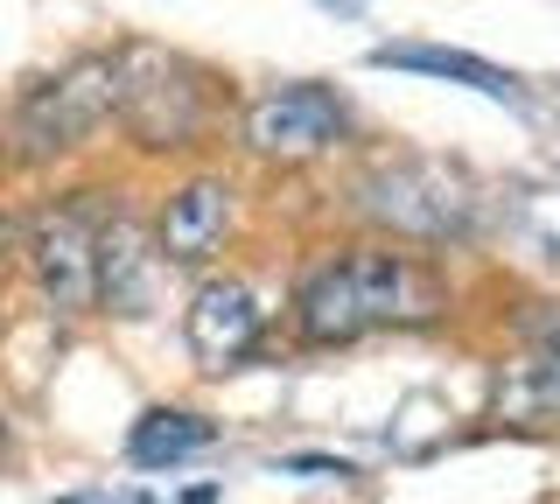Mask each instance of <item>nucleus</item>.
<instances>
[{
  "label": "nucleus",
  "instance_id": "nucleus-10",
  "mask_svg": "<svg viewBox=\"0 0 560 504\" xmlns=\"http://www.w3.org/2000/svg\"><path fill=\"white\" fill-rule=\"evenodd\" d=\"M372 71H420V78H442V84H469L483 98H504V106H525L512 71H498L483 57H463V49H434V43H378Z\"/></svg>",
  "mask_w": 560,
  "mask_h": 504
},
{
  "label": "nucleus",
  "instance_id": "nucleus-7",
  "mask_svg": "<svg viewBox=\"0 0 560 504\" xmlns=\"http://www.w3.org/2000/svg\"><path fill=\"white\" fill-rule=\"evenodd\" d=\"M189 351H197L210 372H224V364H238L245 351L259 343V329H267V308H259V294L245 281H203L189 294Z\"/></svg>",
  "mask_w": 560,
  "mask_h": 504
},
{
  "label": "nucleus",
  "instance_id": "nucleus-1",
  "mask_svg": "<svg viewBox=\"0 0 560 504\" xmlns=\"http://www.w3.org/2000/svg\"><path fill=\"white\" fill-rule=\"evenodd\" d=\"M434 308H442V294H434L428 273L407 253L372 246L308 273L302 294H294V329H302V343H358L364 329L385 323H428Z\"/></svg>",
  "mask_w": 560,
  "mask_h": 504
},
{
  "label": "nucleus",
  "instance_id": "nucleus-4",
  "mask_svg": "<svg viewBox=\"0 0 560 504\" xmlns=\"http://www.w3.org/2000/svg\"><path fill=\"white\" fill-rule=\"evenodd\" d=\"M358 203L378 224H393L399 238H448V232L469 224L463 183H455L448 168H434V162H393V168H378V176H364Z\"/></svg>",
  "mask_w": 560,
  "mask_h": 504
},
{
  "label": "nucleus",
  "instance_id": "nucleus-2",
  "mask_svg": "<svg viewBox=\"0 0 560 504\" xmlns=\"http://www.w3.org/2000/svg\"><path fill=\"white\" fill-rule=\"evenodd\" d=\"M113 113L133 127L140 148H189L210 119V98L183 57L133 43L113 57Z\"/></svg>",
  "mask_w": 560,
  "mask_h": 504
},
{
  "label": "nucleus",
  "instance_id": "nucleus-6",
  "mask_svg": "<svg viewBox=\"0 0 560 504\" xmlns=\"http://www.w3.org/2000/svg\"><path fill=\"white\" fill-rule=\"evenodd\" d=\"M92 238H98V224L78 203L35 218V232H28V273L57 316H84L92 308Z\"/></svg>",
  "mask_w": 560,
  "mask_h": 504
},
{
  "label": "nucleus",
  "instance_id": "nucleus-11",
  "mask_svg": "<svg viewBox=\"0 0 560 504\" xmlns=\"http://www.w3.org/2000/svg\"><path fill=\"white\" fill-rule=\"evenodd\" d=\"M197 448H210V421H197V413H183V407L140 413L133 434H127V456H133L140 469H168V462L197 456Z\"/></svg>",
  "mask_w": 560,
  "mask_h": 504
},
{
  "label": "nucleus",
  "instance_id": "nucleus-12",
  "mask_svg": "<svg viewBox=\"0 0 560 504\" xmlns=\"http://www.w3.org/2000/svg\"><path fill=\"white\" fill-rule=\"evenodd\" d=\"M0 442H8V413H0Z\"/></svg>",
  "mask_w": 560,
  "mask_h": 504
},
{
  "label": "nucleus",
  "instance_id": "nucleus-3",
  "mask_svg": "<svg viewBox=\"0 0 560 504\" xmlns=\"http://www.w3.org/2000/svg\"><path fill=\"white\" fill-rule=\"evenodd\" d=\"M113 119V57H84L70 71L43 78L14 113V154L22 162H49V154L84 148Z\"/></svg>",
  "mask_w": 560,
  "mask_h": 504
},
{
  "label": "nucleus",
  "instance_id": "nucleus-9",
  "mask_svg": "<svg viewBox=\"0 0 560 504\" xmlns=\"http://www.w3.org/2000/svg\"><path fill=\"white\" fill-rule=\"evenodd\" d=\"M154 259L148 238H140L133 218H105L92 238V302L119 308V316H140L148 308V281H154Z\"/></svg>",
  "mask_w": 560,
  "mask_h": 504
},
{
  "label": "nucleus",
  "instance_id": "nucleus-13",
  "mask_svg": "<svg viewBox=\"0 0 560 504\" xmlns=\"http://www.w3.org/2000/svg\"><path fill=\"white\" fill-rule=\"evenodd\" d=\"M57 504H84V497H57Z\"/></svg>",
  "mask_w": 560,
  "mask_h": 504
},
{
  "label": "nucleus",
  "instance_id": "nucleus-5",
  "mask_svg": "<svg viewBox=\"0 0 560 504\" xmlns=\"http://www.w3.org/2000/svg\"><path fill=\"white\" fill-rule=\"evenodd\" d=\"M343 141V106L323 84H280L245 106V148L267 162H315Z\"/></svg>",
  "mask_w": 560,
  "mask_h": 504
},
{
  "label": "nucleus",
  "instance_id": "nucleus-8",
  "mask_svg": "<svg viewBox=\"0 0 560 504\" xmlns=\"http://www.w3.org/2000/svg\"><path fill=\"white\" fill-rule=\"evenodd\" d=\"M224 232H232V183L197 176V183L175 189L168 211H162V259H175V267H203V259L224 246Z\"/></svg>",
  "mask_w": 560,
  "mask_h": 504
}]
</instances>
